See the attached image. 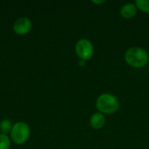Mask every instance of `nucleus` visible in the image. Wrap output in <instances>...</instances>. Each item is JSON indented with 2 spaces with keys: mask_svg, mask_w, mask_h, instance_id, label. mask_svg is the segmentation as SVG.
<instances>
[{
  "mask_svg": "<svg viewBox=\"0 0 149 149\" xmlns=\"http://www.w3.org/2000/svg\"><path fill=\"white\" fill-rule=\"evenodd\" d=\"M134 3L138 10L149 14V0H136Z\"/></svg>",
  "mask_w": 149,
  "mask_h": 149,
  "instance_id": "10",
  "label": "nucleus"
},
{
  "mask_svg": "<svg viewBox=\"0 0 149 149\" xmlns=\"http://www.w3.org/2000/svg\"><path fill=\"white\" fill-rule=\"evenodd\" d=\"M31 134V129L28 124L23 121L17 122L13 125L10 133V138L17 145L25 143Z\"/></svg>",
  "mask_w": 149,
  "mask_h": 149,
  "instance_id": "3",
  "label": "nucleus"
},
{
  "mask_svg": "<svg viewBox=\"0 0 149 149\" xmlns=\"http://www.w3.org/2000/svg\"><path fill=\"white\" fill-rule=\"evenodd\" d=\"M106 124V117L104 114L97 112L94 113L90 118V126L95 130L101 129Z\"/></svg>",
  "mask_w": 149,
  "mask_h": 149,
  "instance_id": "7",
  "label": "nucleus"
},
{
  "mask_svg": "<svg viewBox=\"0 0 149 149\" xmlns=\"http://www.w3.org/2000/svg\"><path fill=\"white\" fill-rule=\"evenodd\" d=\"M148 58H149V52H148Z\"/></svg>",
  "mask_w": 149,
  "mask_h": 149,
  "instance_id": "12",
  "label": "nucleus"
},
{
  "mask_svg": "<svg viewBox=\"0 0 149 149\" xmlns=\"http://www.w3.org/2000/svg\"><path fill=\"white\" fill-rule=\"evenodd\" d=\"M124 58L126 63L134 68H143L149 62L148 52L140 46L128 48L125 52Z\"/></svg>",
  "mask_w": 149,
  "mask_h": 149,
  "instance_id": "1",
  "label": "nucleus"
},
{
  "mask_svg": "<svg viewBox=\"0 0 149 149\" xmlns=\"http://www.w3.org/2000/svg\"><path fill=\"white\" fill-rule=\"evenodd\" d=\"M11 140L7 134H0V149H10Z\"/></svg>",
  "mask_w": 149,
  "mask_h": 149,
  "instance_id": "9",
  "label": "nucleus"
},
{
  "mask_svg": "<svg viewBox=\"0 0 149 149\" xmlns=\"http://www.w3.org/2000/svg\"><path fill=\"white\" fill-rule=\"evenodd\" d=\"M75 52L80 60L87 61L91 59L94 54V46L93 43L86 38H81L75 45Z\"/></svg>",
  "mask_w": 149,
  "mask_h": 149,
  "instance_id": "4",
  "label": "nucleus"
},
{
  "mask_svg": "<svg viewBox=\"0 0 149 149\" xmlns=\"http://www.w3.org/2000/svg\"><path fill=\"white\" fill-rule=\"evenodd\" d=\"M95 106L99 113L104 115H111L118 112L120 104L119 99L115 95L104 93L98 96Z\"/></svg>",
  "mask_w": 149,
  "mask_h": 149,
  "instance_id": "2",
  "label": "nucleus"
},
{
  "mask_svg": "<svg viewBox=\"0 0 149 149\" xmlns=\"http://www.w3.org/2000/svg\"><path fill=\"white\" fill-rule=\"evenodd\" d=\"M32 27L31 21L27 17H20L17 19L13 24V31L18 35L27 34Z\"/></svg>",
  "mask_w": 149,
  "mask_h": 149,
  "instance_id": "5",
  "label": "nucleus"
},
{
  "mask_svg": "<svg viewBox=\"0 0 149 149\" xmlns=\"http://www.w3.org/2000/svg\"><path fill=\"white\" fill-rule=\"evenodd\" d=\"M106 1L105 0H100V1H96V0H93L92 1V3H97V4H101V3H104Z\"/></svg>",
  "mask_w": 149,
  "mask_h": 149,
  "instance_id": "11",
  "label": "nucleus"
},
{
  "mask_svg": "<svg viewBox=\"0 0 149 149\" xmlns=\"http://www.w3.org/2000/svg\"><path fill=\"white\" fill-rule=\"evenodd\" d=\"M12 127H13V125H12L10 120H9V119L3 120L0 122V131H1V134H10L11 129H12Z\"/></svg>",
  "mask_w": 149,
  "mask_h": 149,
  "instance_id": "8",
  "label": "nucleus"
},
{
  "mask_svg": "<svg viewBox=\"0 0 149 149\" xmlns=\"http://www.w3.org/2000/svg\"><path fill=\"white\" fill-rule=\"evenodd\" d=\"M137 7L134 3H127L120 8V16L124 18H132L137 14Z\"/></svg>",
  "mask_w": 149,
  "mask_h": 149,
  "instance_id": "6",
  "label": "nucleus"
}]
</instances>
